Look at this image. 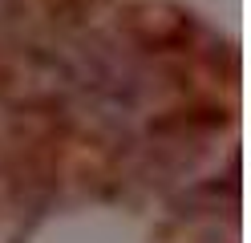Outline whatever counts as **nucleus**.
I'll list each match as a JSON object with an SVG mask.
<instances>
[{
    "mask_svg": "<svg viewBox=\"0 0 251 243\" xmlns=\"http://www.w3.org/2000/svg\"><path fill=\"white\" fill-rule=\"evenodd\" d=\"M8 4H12V0H0V16H4V12H8Z\"/></svg>",
    "mask_w": 251,
    "mask_h": 243,
    "instance_id": "f257e3e1",
    "label": "nucleus"
}]
</instances>
